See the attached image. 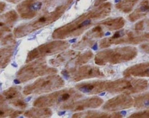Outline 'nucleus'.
<instances>
[{
  "label": "nucleus",
  "instance_id": "obj_8",
  "mask_svg": "<svg viewBox=\"0 0 149 118\" xmlns=\"http://www.w3.org/2000/svg\"><path fill=\"white\" fill-rule=\"evenodd\" d=\"M65 79L71 78L74 82L94 78H103L106 76L104 71L97 67L90 65L83 66L80 68H72L68 70H64L61 72Z\"/></svg>",
  "mask_w": 149,
  "mask_h": 118
},
{
  "label": "nucleus",
  "instance_id": "obj_6",
  "mask_svg": "<svg viewBox=\"0 0 149 118\" xmlns=\"http://www.w3.org/2000/svg\"><path fill=\"white\" fill-rule=\"evenodd\" d=\"M57 72L56 68L48 67L45 59L41 58L22 67L16 77L20 82H24L39 77L54 74Z\"/></svg>",
  "mask_w": 149,
  "mask_h": 118
},
{
  "label": "nucleus",
  "instance_id": "obj_11",
  "mask_svg": "<svg viewBox=\"0 0 149 118\" xmlns=\"http://www.w3.org/2000/svg\"><path fill=\"white\" fill-rule=\"evenodd\" d=\"M127 37L123 38L113 39L106 38L100 41L99 47L101 49L106 48L112 45H119L124 43L137 44L142 42L149 41V34L145 33L139 36H134L131 32L127 34Z\"/></svg>",
  "mask_w": 149,
  "mask_h": 118
},
{
  "label": "nucleus",
  "instance_id": "obj_25",
  "mask_svg": "<svg viewBox=\"0 0 149 118\" xmlns=\"http://www.w3.org/2000/svg\"><path fill=\"white\" fill-rule=\"evenodd\" d=\"M144 29L143 21H140L137 23L135 26V29L137 30H143Z\"/></svg>",
  "mask_w": 149,
  "mask_h": 118
},
{
  "label": "nucleus",
  "instance_id": "obj_15",
  "mask_svg": "<svg viewBox=\"0 0 149 118\" xmlns=\"http://www.w3.org/2000/svg\"><path fill=\"white\" fill-rule=\"evenodd\" d=\"M126 114V112L125 111L111 113L97 111L88 110L76 113L73 115L72 118H122Z\"/></svg>",
  "mask_w": 149,
  "mask_h": 118
},
{
  "label": "nucleus",
  "instance_id": "obj_14",
  "mask_svg": "<svg viewBox=\"0 0 149 118\" xmlns=\"http://www.w3.org/2000/svg\"><path fill=\"white\" fill-rule=\"evenodd\" d=\"M123 75L126 77H149V62L131 66L124 71Z\"/></svg>",
  "mask_w": 149,
  "mask_h": 118
},
{
  "label": "nucleus",
  "instance_id": "obj_22",
  "mask_svg": "<svg viewBox=\"0 0 149 118\" xmlns=\"http://www.w3.org/2000/svg\"><path fill=\"white\" fill-rule=\"evenodd\" d=\"M130 118H149V110H145L137 112L131 114L129 116Z\"/></svg>",
  "mask_w": 149,
  "mask_h": 118
},
{
  "label": "nucleus",
  "instance_id": "obj_5",
  "mask_svg": "<svg viewBox=\"0 0 149 118\" xmlns=\"http://www.w3.org/2000/svg\"><path fill=\"white\" fill-rule=\"evenodd\" d=\"M65 85L63 79L59 75H54L40 78L24 88L25 95L49 93L62 88Z\"/></svg>",
  "mask_w": 149,
  "mask_h": 118
},
{
  "label": "nucleus",
  "instance_id": "obj_29",
  "mask_svg": "<svg viewBox=\"0 0 149 118\" xmlns=\"http://www.w3.org/2000/svg\"><path fill=\"white\" fill-rule=\"evenodd\" d=\"M9 1H13V2H17V1H20V0H9Z\"/></svg>",
  "mask_w": 149,
  "mask_h": 118
},
{
  "label": "nucleus",
  "instance_id": "obj_23",
  "mask_svg": "<svg viewBox=\"0 0 149 118\" xmlns=\"http://www.w3.org/2000/svg\"><path fill=\"white\" fill-rule=\"evenodd\" d=\"M14 112V110L12 108H1V117H5L8 115H11Z\"/></svg>",
  "mask_w": 149,
  "mask_h": 118
},
{
  "label": "nucleus",
  "instance_id": "obj_2",
  "mask_svg": "<svg viewBox=\"0 0 149 118\" xmlns=\"http://www.w3.org/2000/svg\"><path fill=\"white\" fill-rule=\"evenodd\" d=\"M83 95L74 88L58 90L38 98L33 106L39 108H48L60 106V108L70 104L81 98Z\"/></svg>",
  "mask_w": 149,
  "mask_h": 118
},
{
  "label": "nucleus",
  "instance_id": "obj_21",
  "mask_svg": "<svg viewBox=\"0 0 149 118\" xmlns=\"http://www.w3.org/2000/svg\"><path fill=\"white\" fill-rule=\"evenodd\" d=\"M93 53L91 51H87L81 54H79L77 57L73 59L74 61H72V62H74L73 63L74 66L82 65L90 61L93 57Z\"/></svg>",
  "mask_w": 149,
  "mask_h": 118
},
{
  "label": "nucleus",
  "instance_id": "obj_16",
  "mask_svg": "<svg viewBox=\"0 0 149 118\" xmlns=\"http://www.w3.org/2000/svg\"><path fill=\"white\" fill-rule=\"evenodd\" d=\"M80 54V52L74 50H69L62 52L57 55L54 58L50 60L49 63L54 66H60L64 64L65 62L72 61Z\"/></svg>",
  "mask_w": 149,
  "mask_h": 118
},
{
  "label": "nucleus",
  "instance_id": "obj_3",
  "mask_svg": "<svg viewBox=\"0 0 149 118\" xmlns=\"http://www.w3.org/2000/svg\"><path fill=\"white\" fill-rule=\"evenodd\" d=\"M66 5L60 6L54 11L48 12L38 16L32 21L19 27L15 30L14 33L17 37L26 36L35 30L48 25L56 21L64 12Z\"/></svg>",
  "mask_w": 149,
  "mask_h": 118
},
{
  "label": "nucleus",
  "instance_id": "obj_20",
  "mask_svg": "<svg viewBox=\"0 0 149 118\" xmlns=\"http://www.w3.org/2000/svg\"><path fill=\"white\" fill-rule=\"evenodd\" d=\"M14 53V49L11 47L1 49V67L5 68L10 62Z\"/></svg>",
  "mask_w": 149,
  "mask_h": 118
},
{
  "label": "nucleus",
  "instance_id": "obj_28",
  "mask_svg": "<svg viewBox=\"0 0 149 118\" xmlns=\"http://www.w3.org/2000/svg\"><path fill=\"white\" fill-rule=\"evenodd\" d=\"M65 111L60 112V114H59V115H63V114H65Z\"/></svg>",
  "mask_w": 149,
  "mask_h": 118
},
{
  "label": "nucleus",
  "instance_id": "obj_1",
  "mask_svg": "<svg viewBox=\"0 0 149 118\" xmlns=\"http://www.w3.org/2000/svg\"><path fill=\"white\" fill-rule=\"evenodd\" d=\"M138 54V50L134 47L105 49L96 54L94 62L95 64L100 66L120 64L134 59Z\"/></svg>",
  "mask_w": 149,
  "mask_h": 118
},
{
  "label": "nucleus",
  "instance_id": "obj_17",
  "mask_svg": "<svg viewBox=\"0 0 149 118\" xmlns=\"http://www.w3.org/2000/svg\"><path fill=\"white\" fill-rule=\"evenodd\" d=\"M1 98L3 102L8 101L10 105L17 100L23 99L21 94V87L14 86L3 91L2 95H1Z\"/></svg>",
  "mask_w": 149,
  "mask_h": 118
},
{
  "label": "nucleus",
  "instance_id": "obj_7",
  "mask_svg": "<svg viewBox=\"0 0 149 118\" xmlns=\"http://www.w3.org/2000/svg\"><path fill=\"white\" fill-rule=\"evenodd\" d=\"M69 46V43L61 40H56L41 45L28 53L26 63H29L35 59L60 53L68 49Z\"/></svg>",
  "mask_w": 149,
  "mask_h": 118
},
{
  "label": "nucleus",
  "instance_id": "obj_10",
  "mask_svg": "<svg viewBox=\"0 0 149 118\" xmlns=\"http://www.w3.org/2000/svg\"><path fill=\"white\" fill-rule=\"evenodd\" d=\"M134 104V100L127 94L117 95L108 100L104 105L103 109L109 112L116 111L128 109Z\"/></svg>",
  "mask_w": 149,
  "mask_h": 118
},
{
  "label": "nucleus",
  "instance_id": "obj_12",
  "mask_svg": "<svg viewBox=\"0 0 149 118\" xmlns=\"http://www.w3.org/2000/svg\"><path fill=\"white\" fill-rule=\"evenodd\" d=\"M111 81L97 80L78 83L75 88L79 91L88 95H95L107 91Z\"/></svg>",
  "mask_w": 149,
  "mask_h": 118
},
{
  "label": "nucleus",
  "instance_id": "obj_27",
  "mask_svg": "<svg viewBox=\"0 0 149 118\" xmlns=\"http://www.w3.org/2000/svg\"><path fill=\"white\" fill-rule=\"evenodd\" d=\"M102 30L101 28L100 27H97L93 29V32H100Z\"/></svg>",
  "mask_w": 149,
  "mask_h": 118
},
{
  "label": "nucleus",
  "instance_id": "obj_18",
  "mask_svg": "<svg viewBox=\"0 0 149 118\" xmlns=\"http://www.w3.org/2000/svg\"><path fill=\"white\" fill-rule=\"evenodd\" d=\"M52 115V112L49 108H31L25 112L24 115L29 118H47Z\"/></svg>",
  "mask_w": 149,
  "mask_h": 118
},
{
  "label": "nucleus",
  "instance_id": "obj_26",
  "mask_svg": "<svg viewBox=\"0 0 149 118\" xmlns=\"http://www.w3.org/2000/svg\"><path fill=\"white\" fill-rule=\"evenodd\" d=\"M23 113V111H15L12 114H11V115H10V117L11 118L17 117L19 116L21 114H22Z\"/></svg>",
  "mask_w": 149,
  "mask_h": 118
},
{
  "label": "nucleus",
  "instance_id": "obj_4",
  "mask_svg": "<svg viewBox=\"0 0 149 118\" xmlns=\"http://www.w3.org/2000/svg\"><path fill=\"white\" fill-rule=\"evenodd\" d=\"M148 86V81L144 79L126 77L111 81L107 91L130 95L142 92L147 89Z\"/></svg>",
  "mask_w": 149,
  "mask_h": 118
},
{
  "label": "nucleus",
  "instance_id": "obj_13",
  "mask_svg": "<svg viewBox=\"0 0 149 118\" xmlns=\"http://www.w3.org/2000/svg\"><path fill=\"white\" fill-rule=\"evenodd\" d=\"M101 98L97 96L88 98L81 101H77L72 104L61 107V109L68 110L72 111H81L87 109L99 108L104 104Z\"/></svg>",
  "mask_w": 149,
  "mask_h": 118
},
{
  "label": "nucleus",
  "instance_id": "obj_9",
  "mask_svg": "<svg viewBox=\"0 0 149 118\" xmlns=\"http://www.w3.org/2000/svg\"><path fill=\"white\" fill-rule=\"evenodd\" d=\"M53 0H26L17 6V10L21 17L32 19L40 14L41 10H46Z\"/></svg>",
  "mask_w": 149,
  "mask_h": 118
},
{
  "label": "nucleus",
  "instance_id": "obj_24",
  "mask_svg": "<svg viewBox=\"0 0 149 118\" xmlns=\"http://www.w3.org/2000/svg\"><path fill=\"white\" fill-rule=\"evenodd\" d=\"M141 50L146 54H149V42L144 43L140 46Z\"/></svg>",
  "mask_w": 149,
  "mask_h": 118
},
{
  "label": "nucleus",
  "instance_id": "obj_19",
  "mask_svg": "<svg viewBox=\"0 0 149 118\" xmlns=\"http://www.w3.org/2000/svg\"><path fill=\"white\" fill-rule=\"evenodd\" d=\"M134 106L139 109H149V92L134 97Z\"/></svg>",
  "mask_w": 149,
  "mask_h": 118
}]
</instances>
